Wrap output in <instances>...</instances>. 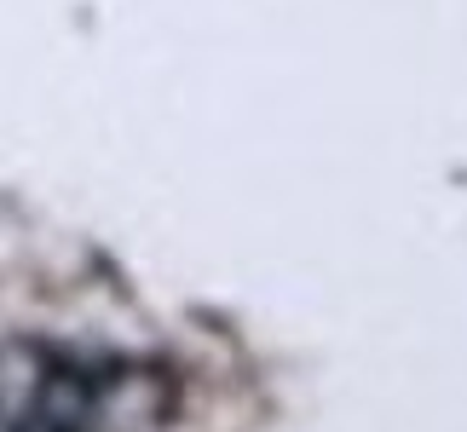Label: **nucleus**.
<instances>
[{
  "label": "nucleus",
  "instance_id": "1",
  "mask_svg": "<svg viewBox=\"0 0 467 432\" xmlns=\"http://www.w3.org/2000/svg\"><path fill=\"white\" fill-rule=\"evenodd\" d=\"M0 432H41V427H24L17 416H6V409H0Z\"/></svg>",
  "mask_w": 467,
  "mask_h": 432
}]
</instances>
